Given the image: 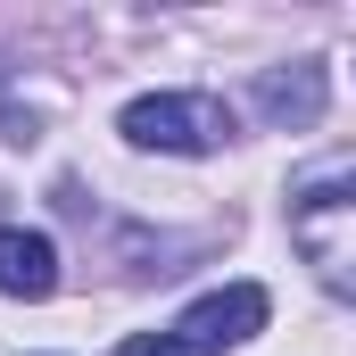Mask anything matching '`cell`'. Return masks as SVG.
<instances>
[{"label":"cell","instance_id":"6da1fadb","mask_svg":"<svg viewBox=\"0 0 356 356\" xmlns=\"http://www.w3.org/2000/svg\"><path fill=\"white\" fill-rule=\"evenodd\" d=\"M290 241L323 273V290H356V182H348V166L315 175L290 199Z\"/></svg>","mask_w":356,"mask_h":356},{"label":"cell","instance_id":"7a4b0ae2","mask_svg":"<svg viewBox=\"0 0 356 356\" xmlns=\"http://www.w3.org/2000/svg\"><path fill=\"white\" fill-rule=\"evenodd\" d=\"M116 133L133 149H166V158H207L232 141V108L216 91H149L116 116Z\"/></svg>","mask_w":356,"mask_h":356},{"label":"cell","instance_id":"3957f363","mask_svg":"<svg viewBox=\"0 0 356 356\" xmlns=\"http://www.w3.org/2000/svg\"><path fill=\"white\" fill-rule=\"evenodd\" d=\"M266 290L257 282H224V290H207L199 307H182V323H175V348L182 356H224V348H241V340H257L266 332Z\"/></svg>","mask_w":356,"mask_h":356},{"label":"cell","instance_id":"277c9868","mask_svg":"<svg viewBox=\"0 0 356 356\" xmlns=\"http://www.w3.org/2000/svg\"><path fill=\"white\" fill-rule=\"evenodd\" d=\"M323 99H332L323 58H298V67H266L257 75V108H266V124H282V133H307L323 116Z\"/></svg>","mask_w":356,"mask_h":356},{"label":"cell","instance_id":"5b68a950","mask_svg":"<svg viewBox=\"0 0 356 356\" xmlns=\"http://www.w3.org/2000/svg\"><path fill=\"white\" fill-rule=\"evenodd\" d=\"M58 290V249L50 232H25V224H0V298H50Z\"/></svg>","mask_w":356,"mask_h":356},{"label":"cell","instance_id":"8992f818","mask_svg":"<svg viewBox=\"0 0 356 356\" xmlns=\"http://www.w3.org/2000/svg\"><path fill=\"white\" fill-rule=\"evenodd\" d=\"M108 356H182V348H175V332H133V340H116Z\"/></svg>","mask_w":356,"mask_h":356}]
</instances>
